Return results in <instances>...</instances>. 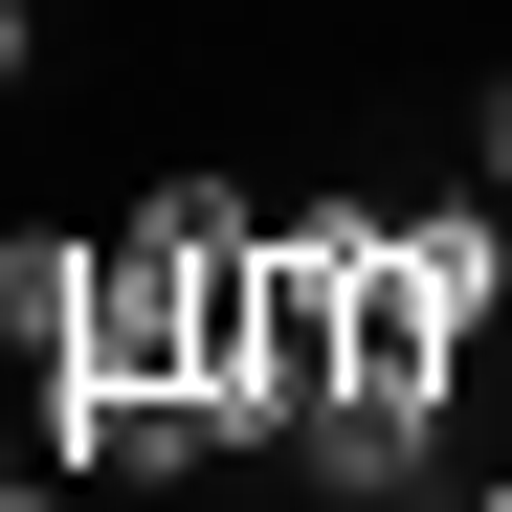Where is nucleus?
I'll return each mask as SVG.
<instances>
[{"instance_id":"nucleus-1","label":"nucleus","mask_w":512,"mask_h":512,"mask_svg":"<svg viewBox=\"0 0 512 512\" xmlns=\"http://www.w3.org/2000/svg\"><path fill=\"white\" fill-rule=\"evenodd\" d=\"M290 490L312 512H446V401H312L290 423Z\"/></svg>"},{"instance_id":"nucleus-2","label":"nucleus","mask_w":512,"mask_h":512,"mask_svg":"<svg viewBox=\"0 0 512 512\" xmlns=\"http://www.w3.org/2000/svg\"><path fill=\"white\" fill-rule=\"evenodd\" d=\"M90 268H112L90 223H0V357H23V379L67 357V334H90Z\"/></svg>"},{"instance_id":"nucleus-3","label":"nucleus","mask_w":512,"mask_h":512,"mask_svg":"<svg viewBox=\"0 0 512 512\" xmlns=\"http://www.w3.org/2000/svg\"><path fill=\"white\" fill-rule=\"evenodd\" d=\"M134 223H156V245H268V201H245V179H223V156H179V179H156Z\"/></svg>"},{"instance_id":"nucleus-4","label":"nucleus","mask_w":512,"mask_h":512,"mask_svg":"<svg viewBox=\"0 0 512 512\" xmlns=\"http://www.w3.org/2000/svg\"><path fill=\"white\" fill-rule=\"evenodd\" d=\"M468 179L512 201V67H490V90H468Z\"/></svg>"},{"instance_id":"nucleus-5","label":"nucleus","mask_w":512,"mask_h":512,"mask_svg":"<svg viewBox=\"0 0 512 512\" xmlns=\"http://www.w3.org/2000/svg\"><path fill=\"white\" fill-rule=\"evenodd\" d=\"M23 45H45V0H0V112H23Z\"/></svg>"},{"instance_id":"nucleus-6","label":"nucleus","mask_w":512,"mask_h":512,"mask_svg":"<svg viewBox=\"0 0 512 512\" xmlns=\"http://www.w3.org/2000/svg\"><path fill=\"white\" fill-rule=\"evenodd\" d=\"M23 468H45V401H0V490H23Z\"/></svg>"},{"instance_id":"nucleus-7","label":"nucleus","mask_w":512,"mask_h":512,"mask_svg":"<svg viewBox=\"0 0 512 512\" xmlns=\"http://www.w3.org/2000/svg\"><path fill=\"white\" fill-rule=\"evenodd\" d=\"M0 512H90V468H23V490H0Z\"/></svg>"},{"instance_id":"nucleus-8","label":"nucleus","mask_w":512,"mask_h":512,"mask_svg":"<svg viewBox=\"0 0 512 512\" xmlns=\"http://www.w3.org/2000/svg\"><path fill=\"white\" fill-rule=\"evenodd\" d=\"M490 334H512V201H490Z\"/></svg>"},{"instance_id":"nucleus-9","label":"nucleus","mask_w":512,"mask_h":512,"mask_svg":"<svg viewBox=\"0 0 512 512\" xmlns=\"http://www.w3.org/2000/svg\"><path fill=\"white\" fill-rule=\"evenodd\" d=\"M446 512H512V468H468V490H446Z\"/></svg>"}]
</instances>
